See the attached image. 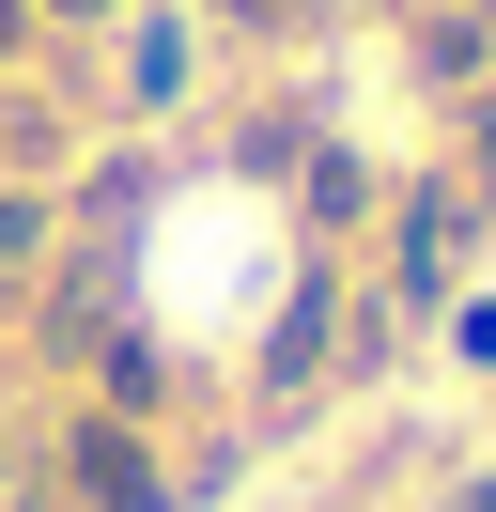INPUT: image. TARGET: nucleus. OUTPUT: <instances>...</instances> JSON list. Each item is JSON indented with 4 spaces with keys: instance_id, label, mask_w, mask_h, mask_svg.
Here are the masks:
<instances>
[{
    "instance_id": "f257e3e1",
    "label": "nucleus",
    "mask_w": 496,
    "mask_h": 512,
    "mask_svg": "<svg viewBox=\"0 0 496 512\" xmlns=\"http://www.w3.org/2000/svg\"><path fill=\"white\" fill-rule=\"evenodd\" d=\"M62 466H78V497H93V512H171V497H155V466H140V450L109 435V419H93V435L62 450Z\"/></svg>"
},
{
    "instance_id": "f03ea898",
    "label": "nucleus",
    "mask_w": 496,
    "mask_h": 512,
    "mask_svg": "<svg viewBox=\"0 0 496 512\" xmlns=\"http://www.w3.org/2000/svg\"><path fill=\"white\" fill-rule=\"evenodd\" d=\"M47 16H109V0H47Z\"/></svg>"
},
{
    "instance_id": "7ed1b4c3",
    "label": "nucleus",
    "mask_w": 496,
    "mask_h": 512,
    "mask_svg": "<svg viewBox=\"0 0 496 512\" xmlns=\"http://www.w3.org/2000/svg\"><path fill=\"white\" fill-rule=\"evenodd\" d=\"M481 171H496V109H481Z\"/></svg>"
},
{
    "instance_id": "20e7f679",
    "label": "nucleus",
    "mask_w": 496,
    "mask_h": 512,
    "mask_svg": "<svg viewBox=\"0 0 496 512\" xmlns=\"http://www.w3.org/2000/svg\"><path fill=\"white\" fill-rule=\"evenodd\" d=\"M0 47H16V0H0Z\"/></svg>"
}]
</instances>
